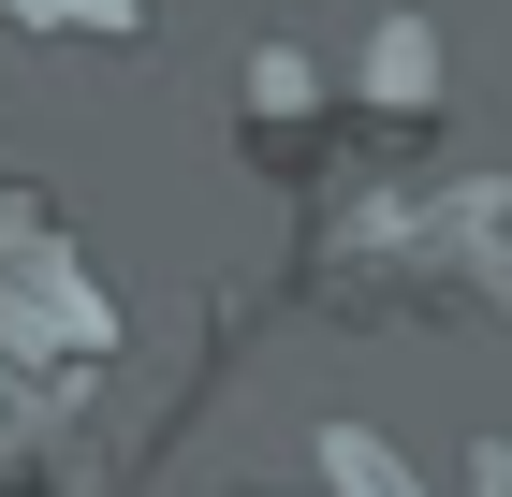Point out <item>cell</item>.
I'll list each match as a JSON object with an SVG mask.
<instances>
[{"mask_svg":"<svg viewBox=\"0 0 512 497\" xmlns=\"http://www.w3.org/2000/svg\"><path fill=\"white\" fill-rule=\"evenodd\" d=\"M366 103H381V117L439 103V30H425V15H381V44H366Z\"/></svg>","mask_w":512,"mask_h":497,"instance_id":"cell-1","label":"cell"},{"mask_svg":"<svg viewBox=\"0 0 512 497\" xmlns=\"http://www.w3.org/2000/svg\"><path fill=\"white\" fill-rule=\"evenodd\" d=\"M0 30H30V44H132V30H147V0H0Z\"/></svg>","mask_w":512,"mask_h":497,"instance_id":"cell-2","label":"cell"}]
</instances>
